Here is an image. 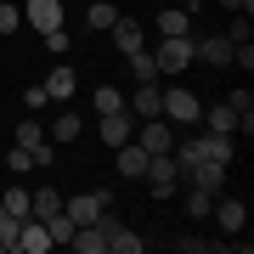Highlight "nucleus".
<instances>
[{
  "label": "nucleus",
  "instance_id": "5701e85b",
  "mask_svg": "<svg viewBox=\"0 0 254 254\" xmlns=\"http://www.w3.org/2000/svg\"><path fill=\"white\" fill-rule=\"evenodd\" d=\"M187 192V215L192 220H209V209H215V192H203V187H181Z\"/></svg>",
  "mask_w": 254,
  "mask_h": 254
},
{
  "label": "nucleus",
  "instance_id": "f257e3e1",
  "mask_svg": "<svg viewBox=\"0 0 254 254\" xmlns=\"http://www.w3.org/2000/svg\"><path fill=\"white\" fill-rule=\"evenodd\" d=\"M158 73H187L192 63H198V51H192V34H164L158 51H153Z\"/></svg>",
  "mask_w": 254,
  "mask_h": 254
},
{
  "label": "nucleus",
  "instance_id": "393cba45",
  "mask_svg": "<svg viewBox=\"0 0 254 254\" xmlns=\"http://www.w3.org/2000/svg\"><path fill=\"white\" fill-rule=\"evenodd\" d=\"M0 209H6L11 220H28V192H23V187H11V192H0Z\"/></svg>",
  "mask_w": 254,
  "mask_h": 254
},
{
  "label": "nucleus",
  "instance_id": "dca6fc26",
  "mask_svg": "<svg viewBox=\"0 0 254 254\" xmlns=\"http://www.w3.org/2000/svg\"><path fill=\"white\" fill-rule=\"evenodd\" d=\"M68 249H79V254H108V232H102V220H91V226H73Z\"/></svg>",
  "mask_w": 254,
  "mask_h": 254
},
{
  "label": "nucleus",
  "instance_id": "39448f33",
  "mask_svg": "<svg viewBox=\"0 0 254 254\" xmlns=\"http://www.w3.org/2000/svg\"><path fill=\"white\" fill-rule=\"evenodd\" d=\"M164 119H170V125H198V113H203V102L192 96V91H181V85H175V91H164V108H158Z\"/></svg>",
  "mask_w": 254,
  "mask_h": 254
},
{
  "label": "nucleus",
  "instance_id": "423d86ee",
  "mask_svg": "<svg viewBox=\"0 0 254 254\" xmlns=\"http://www.w3.org/2000/svg\"><path fill=\"white\" fill-rule=\"evenodd\" d=\"M226 170H232V164L198 158V164H192V170H181V187H203V192H220V187H226Z\"/></svg>",
  "mask_w": 254,
  "mask_h": 254
},
{
  "label": "nucleus",
  "instance_id": "2eb2a0df",
  "mask_svg": "<svg viewBox=\"0 0 254 254\" xmlns=\"http://www.w3.org/2000/svg\"><path fill=\"white\" fill-rule=\"evenodd\" d=\"M209 215L220 220V232H243L249 226V209H243V198H215V209Z\"/></svg>",
  "mask_w": 254,
  "mask_h": 254
},
{
  "label": "nucleus",
  "instance_id": "9b49d317",
  "mask_svg": "<svg viewBox=\"0 0 254 254\" xmlns=\"http://www.w3.org/2000/svg\"><path fill=\"white\" fill-rule=\"evenodd\" d=\"M108 34H113L119 57H125V51H136V46H147V28H141L136 17H125V11H119V17H113V28H108Z\"/></svg>",
  "mask_w": 254,
  "mask_h": 254
},
{
  "label": "nucleus",
  "instance_id": "aec40b11",
  "mask_svg": "<svg viewBox=\"0 0 254 254\" xmlns=\"http://www.w3.org/2000/svg\"><path fill=\"white\" fill-rule=\"evenodd\" d=\"M164 34H192V11H181V6L158 11V40H164Z\"/></svg>",
  "mask_w": 254,
  "mask_h": 254
},
{
  "label": "nucleus",
  "instance_id": "412c9836",
  "mask_svg": "<svg viewBox=\"0 0 254 254\" xmlns=\"http://www.w3.org/2000/svg\"><path fill=\"white\" fill-rule=\"evenodd\" d=\"M113 17H119V6H108V0H96V6L85 11V28H91V34H108V28H113Z\"/></svg>",
  "mask_w": 254,
  "mask_h": 254
},
{
  "label": "nucleus",
  "instance_id": "473e14b6",
  "mask_svg": "<svg viewBox=\"0 0 254 254\" xmlns=\"http://www.w3.org/2000/svg\"><path fill=\"white\" fill-rule=\"evenodd\" d=\"M46 102H51L46 85H28V91H23V108H46Z\"/></svg>",
  "mask_w": 254,
  "mask_h": 254
},
{
  "label": "nucleus",
  "instance_id": "c85d7f7f",
  "mask_svg": "<svg viewBox=\"0 0 254 254\" xmlns=\"http://www.w3.org/2000/svg\"><path fill=\"white\" fill-rule=\"evenodd\" d=\"M40 40H46V51H51V57H68V28H46Z\"/></svg>",
  "mask_w": 254,
  "mask_h": 254
},
{
  "label": "nucleus",
  "instance_id": "cd10ccee",
  "mask_svg": "<svg viewBox=\"0 0 254 254\" xmlns=\"http://www.w3.org/2000/svg\"><path fill=\"white\" fill-rule=\"evenodd\" d=\"M40 141H46V130H40L34 119H23L17 125V147H40Z\"/></svg>",
  "mask_w": 254,
  "mask_h": 254
},
{
  "label": "nucleus",
  "instance_id": "9d476101",
  "mask_svg": "<svg viewBox=\"0 0 254 254\" xmlns=\"http://www.w3.org/2000/svg\"><path fill=\"white\" fill-rule=\"evenodd\" d=\"M130 136H136V113H130V108L102 113V147H125Z\"/></svg>",
  "mask_w": 254,
  "mask_h": 254
},
{
  "label": "nucleus",
  "instance_id": "7c9ffc66",
  "mask_svg": "<svg viewBox=\"0 0 254 254\" xmlns=\"http://www.w3.org/2000/svg\"><path fill=\"white\" fill-rule=\"evenodd\" d=\"M17 23H23V11L11 0H0V34H17Z\"/></svg>",
  "mask_w": 254,
  "mask_h": 254
},
{
  "label": "nucleus",
  "instance_id": "20e7f679",
  "mask_svg": "<svg viewBox=\"0 0 254 254\" xmlns=\"http://www.w3.org/2000/svg\"><path fill=\"white\" fill-rule=\"evenodd\" d=\"M113 203V192H73V198H63V215L73 220V226H91V220H102V209Z\"/></svg>",
  "mask_w": 254,
  "mask_h": 254
},
{
  "label": "nucleus",
  "instance_id": "6e6552de",
  "mask_svg": "<svg viewBox=\"0 0 254 254\" xmlns=\"http://www.w3.org/2000/svg\"><path fill=\"white\" fill-rule=\"evenodd\" d=\"M46 249H57L51 232H46V220H34V215L17 220V249H11V254H46Z\"/></svg>",
  "mask_w": 254,
  "mask_h": 254
},
{
  "label": "nucleus",
  "instance_id": "f8f14e48",
  "mask_svg": "<svg viewBox=\"0 0 254 254\" xmlns=\"http://www.w3.org/2000/svg\"><path fill=\"white\" fill-rule=\"evenodd\" d=\"M192 51H198V57H203V63H209V68H226L237 46H232V40H226V34H203V40H192Z\"/></svg>",
  "mask_w": 254,
  "mask_h": 254
},
{
  "label": "nucleus",
  "instance_id": "7ed1b4c3",
  "mask_svg": "<svg viewBox=\"0 0 254 254\" xmlns=\"http://www.w3.org/2000/svg\"><path fill=\"white\" fill-rule=\"evenodd\" d=\"M130 141H136L141 153H170V147H175V125H170L164 113H153V119H136V136H130Z\"/></svg>",
  "mask_w": 254,
  "mask_h": 254
},
{
  "label": "nucleus",
  "instance_id": "a211bd4d",
  "mask_svg": "<svg viewBox=\"0 0 254 254\" xmlns=\"http://www.w3.org/2000/svg\"><path fill=\"white\" fill-rule=\"evenodd\" d=\"M119 175H125V181H141V175H147V153H141L136 141L119 147Z\"/></svg>",
  "mask_w": 254,
  "mask_h": 254
},
{
  "label": "nucleus",
  "instance_id": "4468645a",
  "mask_svg": "<svg viewBox=\"0 0 254 254\" xmlns=\"http://www.w3.org/2000/svg\"><path fill=\"white\" fill-rule=\"evenodd\" d=\"M23 17L46 34V28H63V0H28L23 6Z\"/></svg>",
  "mask_w": 254,
  "mask_h": 254
},
{
  "label": "nucleus",
  "instance_id": "72a5a7b5",
  "mask_svg": "<svg viewBox=\"0 0 254 254\" xmlns=\"http://www.w3.org/2000/svg\"><path fill=\"white\" fill-rule=\"evenodd\" d=\"M175 249H187V254H192V249H220V243H209V237H175Z\"/></svg>",
  "mask_w": 254,
  "mask_h": 254
},
{
  "label": "nucleus",
  "instance_id": "2f4dec72",
  "mask_svg": "<svg viewBox=\"0 0 254 254\" xmlns=\"http://www.w3.org/2000/svg\"><path fill=\"white\" fill-rule=\"evenodd\" d=\"M226 40H232V46H243V40H249V17H243V11H237V17H232V28H226Z\"/></svg>",
  "mask_w": 254,
  "mask_h": 254
},
{
  "label": "nucleus",
  "instance_id": "ddd939ff",
  "mask_svg": "<svg viewBox=\"0 0 254 254\" xmlns=\"http://www.w3.org/2000/svg\"><path fill=\"white\" fill-rule=\"evenodd\" d=\"M40 85H46V96H51V102H68L73 91H79V73H73L68 63H57V68H51V73H46Z\"/></svg>",
  "mask_w": 254,
  "mask_h": 254
},
{
  "label": "nucleus",
  "instance_id": "c756f323",
  "mask_svg": "<svg viewBox=\"0 0 254 254\" xmlns=\"http://www.w3.org/2000/svg\"><path fill=\"white\" fill-rule=\"evenodd\" d=\"M46 232H51V243H68V237H73V220H68V215H51Z\"/></svg>",
  "mask_w": 254,
  "mask_h": 254
},
{
  "label": "nucleus",
  "instance_id": "f704fd0d",
  "mask_svg": "<svg viewBox=\"0 0 254 254\" xmlns=\"http://www.w3.org/2000/svg\"><path fill=\"white\" fill-rule=\"evenodd\" d=\"M220 6H226V11H243V17H249V11H254V0H220Z\"/></svg>",
  "mask_w": 254,
  "mask_h": 254
},
{
  "label": "nucleus",
  "instance_id": "c9c22d12",
  "mask_svg": "<svg viewBox=\"0 0 254 254\" xmlns=\"http://www.w3.org/2000/svg\"><path fill=\"white\" fill-rule=\"evenodd\" d=\"M198 6H203V0H192V11H198Z\"/></svg>",
  "mask_w": 254,
  "mask_h": 254
},
{
  "label": "nucleus",
  "instance_id": "4be33fe9",
  "mask_svg": "<svg viewBox=\"0 0 254 254\" xmlns=\"http://www.w3.org/2000/svg\"><path fill=\"white\" fill-rule=\"evenodd\" d=\"M125 63H130V73H136V79H158V63H153V51H147V46L125 51Z\"/></svg>",
  "mask_w": 254,
  "mask_h": 254
},
{
  "label": "nucleus",
  "instance_id": "f03ea898",
  "mask_svg": "<svg viewBox=\"0 0 254 254\" xmlns=\"http://www.w3.org/2000/svg\"><path fill=\"white\" fill-rule=\"evenodd\" d=\"M141 181H153V198L181 192V164H175V153H147V175Z\"/></svg>",
  "mask_w": 254,
  "mask_h": 254
},
{
  "label": "nucleus",
  "instance_id": "bb28decb",
  "mask_svg": "<svg viewBox=\"0 0 254 254\" xmlns=\"http://www.w3.org/2000/svg\"><path fill=\"white\" fill-rule=\"evenodd\" d=\"M91 102H96V113H119V108H125V91H113V85H102V91H96Z\"/></svg>",
  "mask_w": 254,
  "mask_h": 254
},
{
  "label": "nucleus",
  "instance_id": "0eeeda50",
  "mask_svg": "<svg viewBox=\"0 0 254 254\" xmlns=\"http://www.w3.org/2000/svg\"><path fill=\"white\" fill-rule=\"evenodd\" d=\"M102 232H108V249H113V254H141V249H147V237H136L125 220H113L108 209H102Z\"/></svg>",
  "mask_w": 254,
  "mask_h": 254
},
{
  "label": "nucleus",
  "instance_id": "1a4fd4ad",
  "mask_svg": "<svg viewBox=\"0 0 254 254\" xmlns=\"http://www.w3.org/2000/svg\"><path fill=\"white\" fill-rule=\"evenodd\" d=\"M125 108L136 113V119H153V113L164 108V91H158V79H136V91L125 96Z\"/></svg>",
  "mask_w": 254,
  "mask_h": 254
},
{
  "label": "nucleus",
  "instance_id": "a878e982",
  "mask_svg": "<svg viewBox=\"0 0 254 254\" xmlns=\"http://www.w3.org/2000/svg\"><path fill=\"white\" fill-rule=\"evenodd\" d=\"M6 170H11V175H28V170H34V153L11 141V147H6Z\"/></svg>",
  "mask_w": 254,
  "mask_h": 254
},
{
  "label": "nucleus",
  "instance_id": "b1692460",
  "mask_svg": "<svg viewBox=\"0 0 254 254\" xmlns=\"http://www.w3.org/2000/svg\"><path fill=\"white\" fill-rule=\"evenodd\" d=\"M79 130H85V119H79V113H63V119L51 125V141H79Z\"/></svg>",
  "mask_w": 254,
  "mask_h": 254
},
{
  "label": "nucleus",
  "instance_id": "6ab92c4d",
  "mask_svg": "<svg viewBox=\"0 0 254 254\" xmlns=\"http://www.w3.org/2000/svg\"><path fill=\"white\" fill-rule=\"evenodd\" d=\"M203 125L220 130V136H237V108L232 102H215V108H203Z\"/></svg>",
  "mask_w": 254,
  "mask_h": 254
},
{
  "label": "nucleus",
  "instance_id": "f3484780",
  "mask_svg": "<svg viewBox=\"0 0 254 254\" xmlns=\"http://www.w3.org/2000/svg\"><path fill=\"white\" fill-rule=\"evenodd\" d=\"M28 215H34V220H51V215H63V192H57V187H40V192H28Z\"/></svg>",
  "mask_w": 254,
  "mask_h": 254
}]
</instances>
